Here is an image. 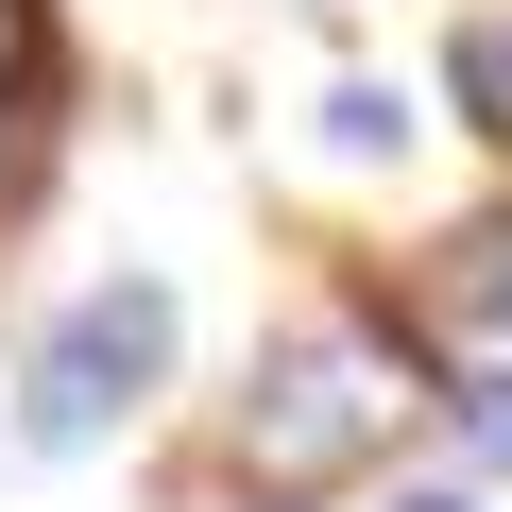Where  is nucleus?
I'll return each instance as SVG.
<instances>
[{"instance_id":"0eeeda50","label":"nucleus","mask_w":512,"mask_h":512,"mask_svg":"<svg viewBox=\"0 0 512 512\" xmlns=\"http://www.w3.org/2000/svg\"><path fill=\"white\" fill-rule=\"evenodd\" d=\"M35 86V0H0V103Z\"/></svg>"},{"instance_id":"f257e3e1","label":"nucleus","mask_w":512,"mask_h":512,"mask_svg":"<svg viewBox=\"0 0 512 512\" xmlns=\"http://www.w3.org/2000/svg\"><path fill=\"white\" fill-rule=\"evenodd\" d=\"M393 410H410L393 342H359V325H308V342H274V359H256V393H239V461L274 478V495H308V478L376 461V427H393Z\"/></svg>"},{"instance_id":"7ed1b4c3","label":"nucleus","mask_w":512,"mask_h":512,"mask_svg":"<svg viewBox=\"0 0 512 512\" xmlns=\"http://www.w3.org/2000/svg\"><path fill=\"white\" fill-rule=\"evenodd\" d=\"M427 308H461V325H495V308H512V222L444 239V291H427Z\"/></svg>"},{"instance_id":"39448f33","label":"nucleus","mask_w":512,"mask_h":512,"mask_svg":"<svg viewBox=\"0 0 512 512\" xmlns=\"http://www.w3.org/2000/svg\"><path fill=\"white\" fill-rule=\"evenodd\" d=\"M461 444H478V461H512V376H461Z\"/></svg>"},{"instance_id":"20e7f679","label":"nucleus","mask_w":512,"mask_h":512,"mask_svg":"<svg viewBox=\"0 0 512 512\" xmlns=\"http://www.w3.org/2000/svg\"><path fill=\"white\" fill-rule=\"evenodd\" d=\"M325 154H410V86H325Z\"/></svg>"},{"instance_id":"423d86ee","label":"nucleus","mask_w":512,"mask_h":512,"mask_svg":"<svg viewBox=\"0 0 512 512\" xmlns=\"http://www.w3.org/2000/svg\"><path fill=\"white\" fill-rule=\"evenodd\" d=\"M461 86H478V120H495V137H512V18H495V35H478V52H461Z\"/></svg>"},{"instance_id":"f03ea898","label":"nucleus","mask_w":512,"mask_h":512,"mask_svg":"<svg viewBox=\"0 0 512 512\" xmlns=\"http://www.w3.org/2000/svg\"><path fill=\"white\" fill-rule=\"evenodd\" d=\"M154 376H171V291H154V274H103V291L35 342L18 427H35V444H103L120 410H154Z\"/></svg>"},{"instance_id":"6e6552de","label":"nucleus","mask_w":512,"mask_h":512,"mask_svg":"<svg viewBox=\"0 0 512 512\" xmlns=\"http://www.w3.org/2000/svg\"><path fill=\"white\" fill-rule=\"evenodd\" d=\"M393 512H478V495H393Z\"/></svg>"}]
</instances>
